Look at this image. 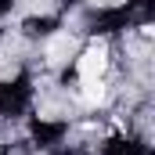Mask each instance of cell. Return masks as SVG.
Returning <instances> with one entry per match:
<instances>
[{
	"mask_svg": "<svg viewBox=\"0 0 155 155\" xmlns=\"http://www.w3.org/2000/svg\"><path fill=\"white\" fill-rule=\"evenodd\" d=\"M105 69H108V47H105V43H90V47L76 58L79 79H101Z\"/></svg>",
	"mask_w": 155,
	"mask_h": 155,
	"instance_id": "cell-1",
	"label": "cell"
},
{
	"mask_svg": "<svg viewBox=\"0 0 155 155\" xmlns=\"http://www.w3.org/2000/svg\"><path fill=\"white\" fill-rule=\"evenodd\" d=\"M69 54H72V36L61 33V36L51 40V47H47V58H51V61H65Z\"/></svg>",
	"mask_w": 155,
	"mask_h": 155,
	"instance_id": "cell-2",
	"label": "cell"
},
{
	"mask_svg": "<svg viewBox=\"0 0 155 155\" xmlns=\"http://www.w3.org/2000/svg\"><path fill=\"white\" fill-rule=\"evenodd\" d=\"M79 97H83L87 105H101V101H105V83H101V79H83Z\"/></svg>",
	"mask_w": 155,
	"mask_h": 155,
	"instance_id": "cell-3",
	"label": "cell"
}]
</instances>
